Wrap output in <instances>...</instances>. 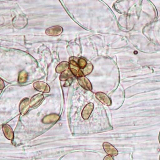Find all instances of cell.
<instances>
[{"label":"cell","mask_w":160,"mask_h":160,"mask_svg":"<svg viewBox=\"0 0 160 160\" xmlns=\"http://www.w3.org/2000/svg\"><path fill=\"white\" fill-rule=\"evenodd\" d=\"M103 160H113V159L112 156L108 155L104 157Z\"/></svg>","instance_id":"obj_19"},{"label":"cell","mask_w":160,"mask_h":160,"mask_svg":"<svg viewBox=\"0 0 160 160\" xmlns=\"http://www.w3.org/2000/svg\"><path fill=\"white\" fill-rule=\"evenodd\" d=\"M28 23V20L26 17L23 15H19L12 19L13 27L18 29H21L26 26Z\"/></svg>","instance_id":"obj_1"},{"label":"cell","mask_w":160,"mask_h":160,"mask_svg":"<svg viewBox=\"0 0 160 160\" xmlns=\"http://www.w3.org/2000/svg\"><path fill=\"white\" fill-rule=\"evenodd\" d=\"M93 69V66L92 63H89L87 65V66L83 69H81L83 76H85L91 74Z\"/></svg>","instance_id":"obj_17"},{"label":"cell","mask_w":160,"mask_h":160,"mask_svg":"<svg viewBox=\"0 0 160 160\" xmlns=\"http://www.w3.org/2000/svg\"><path fill=\"white\" fill-rule=\"evenodd\" d=\"M69 69L73 75L76 77L79 78L84 76L81 71V69L79 67L70 64Z\"/></svg>","instance_id":"obj_14"},{"label":"cell","mask_w":160,"mask_h":160,"mask_svg":"<svg viewBox=\"0 0 160 160\" xmlns=\"http://www.w3.org/2000/svg\"><path fill=\"white\" fill-rule=\"evenodd\" d=\"M5 87L4 82L2 78L0 79V89L1 91H2V89Z\"/></svg>","instance_id":"obj_18"},{"label":"cell","mask_w":160,"mask_h":160,"mask_svg":"<svg viewBox=\"0 0 160 160\" xmlns=\"http://www.w3.org/2000/svg\"><path fill=\"white\" fill-rule=\"evenodd\" d=\"M102 146L104 151L108 155L112 156H116L118 154V152L117 149L111 144L105 142L103 143Z\"/></svg>","instance_id":"obj_5"},{"label":"cell","mask_w":160,"mask_h":160,"mask_svg":"<svg viewBox=\"0 0 160 160\" xmlns=\"http://www.w3.org/2000/svg\"><path fill=\"white\" fill-rule=\"evenodd\" d=\"M96 98L99 100L102 104L106 106L111 105L112 101L108 96L102 92H98L95 94Z\"/></svg>","instance_id":"obj_4"},{"label":"cell","mask_w":160,"mask_h":160,"mask_svg":"<svg viewBox=\"0 0 160 160\" xmlns=\"http://www.w3.org/2000/svg\"><path fill=\"white\" fill-rule=\"evenodd\" d=\"M30 107V100L28 98H24L20 102L19 106V112L22 116H25L28 112Z\"/></svg>","instance_id":"obj_2"},{"label":"cell","mask_w":160,"mask_h":160,"mask_svg":"<svg viewBox=\"0 0 160 160\" xmlns=\"http://www.w3.org/2000/svg\"><path fill=\"white\" fill-rule=\"evenodd\" d=\"M70 63L68 62H62L58 65L56 68V73H62L69 68Z\"/></svg>","instance_id":"obj_13"},{"label":"cell","mask_w":160,"mask_h":160,"mask_svg":"<svg viewBox=\"0 0 160 160\" xmlns=\"http://www.w3.org/2000/svg\"><path fill=\"white\" fill-rule=\"evenodd\" d=\"M28 75L27 72L25 70H22L19 73L18 78V82L19 84H24L27 81L28 79Z\"/></svg>","instance_id":"obj_16"},{"label":"cell","mask_w":160,"mask_h":160,"mask_svg":"<svg viewBox=\"0 0 160 160\" xmlns=\"http://www.w3.org/2000/svg\"><path fill=\"white\" fill-rule=\"evenodd\" d=\"M44 96L42 94L35 95L30 100V107L31 108L36 107L41 103L43 99Z\"/></svg>","instance_id":"obj_11"},{"label":"cell","mask_w":160,"mask_h":160,"mask_svg":"<svg viewBox=\"0 0 160 160\" xmlns=\"http://www.w3.org/2000/svg\"><path fill=\"white\" fill-rule=\"evenodd\" d=\"M2 129L3 134L6 138L8 140L12 141L14 139V134L11 127L8 124H3Z\"/></svg>","instance_id":"obj_10"},{"label":"cell","mask_w":160,"mask_h":160,"mask_svg":"<svg viewBox=\"0 0 160 160\" xmlns=\"http://www.w3.org/2000/svg\"><path fill=\"white\" fill-rule=\"evenodd\" d=\"M33 87L36 91L47 93L50 91V88L47 83L43 81H37L33 84Z\"/></svg>","instance_id":"obj_3"},{"label":"cell","mask_w":160,"mask_h":160,"mask_svg":"<svg viewBox=\"0 0 160 160\" xmlns=\"http://www.w3.org/2000/svg\"><path fill=\"white\" fill-rule=\"evenodd\" d=\"M78 81L79 84L81 86V87L84 88L87 91H92V83L91 81H89L86 77L85 76H82L81 77H79L78 78Z\"/></svg>","instance_id":"obj_8"},{"label":"cell","mask_w":160,"mask_h":160,"mask_svg":"<svg viewBox=\"0 0 160 160\" xmlns=\"http://www.w3.org/2000/svg\"><path fill=\"white\" fill-rule=\"evenodd\" d=\"M63 31V28L59 26H55L47 28L45 31V33L47 35L51 36H57L60 35Z\"/></svg>","instance_id":"obj_7"},{"label":"cell","mask_w":160,"mask_h":160,"mask_svg":"<svg viewBox=\"0 0 160 160\" xmlns=\"http://www.w3.org/2000/svg\"><path fill=\"white\" fill-rule=\"evenodd\" d=\"M73 76L74 75L72 74L71 70L69 68L61 73L60 76V80L62 81H66V80H68L70 78H72Z\"/></svg>","instance_id":"obj_15"},{"label":"cell","mask_w":160,"mask_h":160,"mask_svg":"<svg viewBox=\"0 0 160 160\" xmlns=\"http://www.w3.org/2000/svg\"><path fill=\"white\" fill-rule=\"evenodd\" d=\"M60 117L58 114L53 113L45 116L42 120L44 124H49L54 123L59 119Z\"/></svg>","instance_id":"obj_12"},{"label":"cell","mask_w":160,"mask_h":160,"mask_svg":"<svg viewBox=\"0 0 160 160\" xmlns=\"http://www.w3.org/2000/svg\"><path fill=\"white\" fill-rule=\"evenodd\" d=\"M70 64L73 66L79 67L81 69H83L87 66V62L84 59L77 57H70L69 58Z\"/></svg>","instance_id":"obj_6"},{"label":"cell","mask_w":160,"mask_h":160,"mask_svg":"<svg viewBox=\"0 0 160 160\" xmlns=\"http://www.w3.org/2000/svg\"><path fill=\"white\" fill-rule=\"evenodd\" d=\"M94 107L93 103L91 102L88 103L85 106L81 113V116L83 119L87 120L89 118L93 110Z\"/></svg>","instance_id":"obj_9"}]
</instances>
